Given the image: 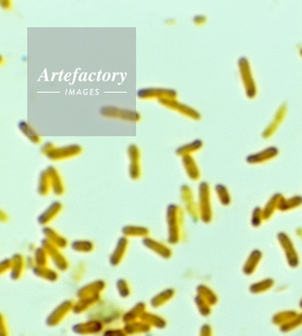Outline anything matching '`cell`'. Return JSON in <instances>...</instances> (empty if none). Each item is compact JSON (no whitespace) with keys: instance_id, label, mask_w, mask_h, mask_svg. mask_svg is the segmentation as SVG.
<instances>
[{"instance_id":"obj_2","label":"cell","mask_w":302,"mask_h":336,"mask_svg":"<svg viewBox=\"0 0 302 336\" xmlns=\"http://www.w3.org/2000/svg\"><path fill=\"white\" fill-rule=\"evenodd\" d=\"M175 95L174 91L162 88H143L137 92L140 98L159 97L160 99H169L170 97H175Z\"/></svg>"},{"instance_id":"obj_1","label":"cell","mask_w":302,"mask_h":336,"mask_svg":"<svg viewBox=\"0 0 302 336\" xmlns=\"http://www.w3.org/2000/svg\"><path fill=\"white\" fill-rule=\"evenodd\" d=\"M101 114L108 117H117L125 120L137 121L140 119V115L136 111L123 110L116 107L106 106L101 109Z\"/></svg>"},{"instance_id":"obj_3","label":"cell","mask_w":302,"mask_h":336,"mask_svg":"<svg viewBox=\"0 0 302 336\" xmlns=\"http://www.w3.org/2000/svg\"><path fill=\"white\" fill-rule=\"evenodd\" d=\"M18 126L20 128L21 131L23 132L26 137H28L32 142H39V137H37V134L35 131L32 129L29 125L25 122V121H21L20 123L18 124Z\"/></svg>"}]
</instances>
